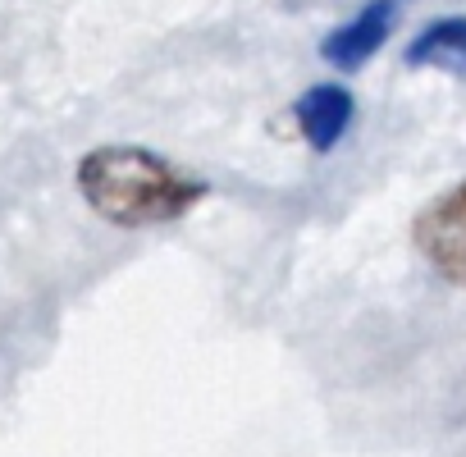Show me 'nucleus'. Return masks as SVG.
<instances>
[{
	"mask_svg": "<svg viewBox=\"0 0 466 457\" xmlns=\"http://www.w3.org/2000/svg\"><path fill=\"white\" fill-rule=\"evenodd\" d=\"M352 115H357V101H352V92L339 87V83L307 87V92L298 96V106H293V119H298V128H302V137H307L311 151H334V147L348 137Z\"/></svg>",
	"mask_w": 466,
	"mask_h": 457,
	"instance_id": "4",
	"label": "nucleus"
},
{
	"mask_svg": "<svg viewBox=\"0 0 466 457\" xmlns=\"http://www.w3.org/2000/svg\"><path fill=\"white\" fill-rule=\"evenodd\" d=\"M78 192L101 219L151 228L187 215L206 197V183L147 147H96L78 160Z\"/></svg>",
	"mask_w": 466,
	"mask_h": 457,
	"instance_id": "1",
	"label": "nucleus"
},
{
	"mask_svg": "<svg viewBox=\"0 0 466 457\" xmlns=\"http://www.w3.org/2000/svg\"><path fill=\"white\" fill-rule=\"evenodd\" d=\"M393 19H398V0H366V5H361L348 24H339V28L320 42V56H325L334 69L352 74V69H361L370 56H380V46H384L389 33H393Z\"/></svg>",
	"mask_w": 466,
	"mask_h": 457,
	"instance_id": "3",
	"label": "nucleus"
},
{
	"mask_svg": "<svg viewBox=\"0 0 466 457\" xmlns=\"http://www.w3.org/2000/svg\"><path fill=\"white\" fill-rule=\"evenodd\" d=\"M407 65L411 69H443V74L466 78V15H448V19L430 24L407 46Z\"/></svg>",
	"mask_w": 466,
	"mask_h": 457,
	"instance_id": "5",
	"label": "nucleus"
},
{
	"mask_svg": "<svg viewBox=\"0 0 466 457\" xmlns=\"http://www.w3.org/2000/svg\"><path fill=\"white\" fill-rule=\"evenodd\" d=\"M411 243L439 279L466 289V178L416 210Z\"/></svg>",
	"mask_w": 466,
	"mask_h": 457,
	"instance_id": "2",
	"label": "nucleus"
}]
</instances>
